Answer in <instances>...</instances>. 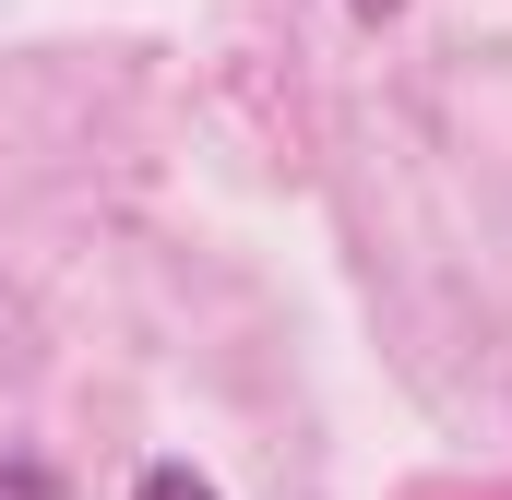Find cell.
Wrapping results in <instances>:
<instances>
[{"instance_id": "6da1fadb", "label": "cell", "mask_w": 512, "mask_h": 500, "mask_svg": "<svg viewBox=\"0 0 512 500\" xmlns=\"http://www.w3.org/2000/svg\"><path fill=\"white\" fill-rule=\"evenodd\" d=\"M131 500H215V477H191V465H143Z\"/></svg>"}, {"instance_id": "7a4b0ae2", "label": "cell", "mask_w": 512, "mask_h": 500, "mask_svg": "<svg viewBox=\"0 0 512 500\" xmlns=\"http://www.w3.org/2000/svg\"><path fill=\"white\" fill-rule=\"evenodd\" d=\"M0 500H60V489H48V465H24V453H0Z\"/></svg>"}, {"instance_id": "3957f363", "label": "cell", "mask_w": 512, "mask_h": 500, "mask_svg": "<svg viewBox=\"0 0 512 500\" xmlns=\"http://www.w3.org/2000/svg\"><path fill=\"white\" fill-rule=\"evenodd\" d=\"M346 12H358V24H393V12H405V0H346Z\"/></svg>"}]
</instances>
